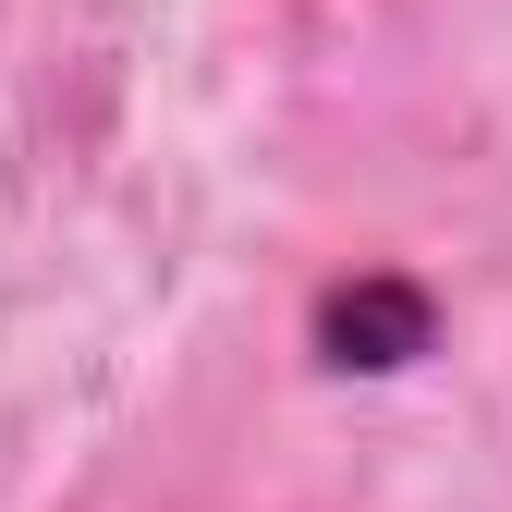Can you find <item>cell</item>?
Wrapping results in <instances>:
<instances>
[{
    "label": "cell",
    "instance_id": "6da1fadb",
    "mask_svg": "<svg viewBox=\"0 0 512 512\" xmlns=\"http://www.w3.org/2000/svg\"><path fill=\"white\" fill-rule=\"evenodd\" d=\"M439 342V305H427V281H403V269H354V281H330L317 293V354L330 366H415Z\"/></svg>",
    "mask_w": 512,
    "mask_h": 512
}]
</instances>
